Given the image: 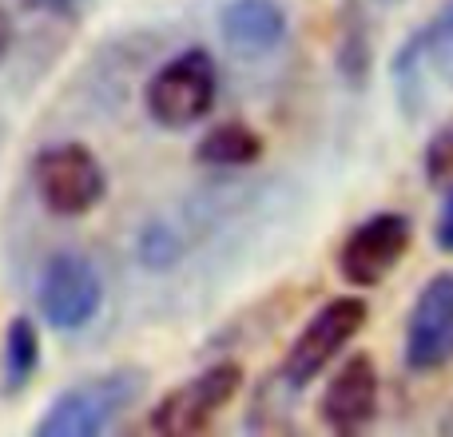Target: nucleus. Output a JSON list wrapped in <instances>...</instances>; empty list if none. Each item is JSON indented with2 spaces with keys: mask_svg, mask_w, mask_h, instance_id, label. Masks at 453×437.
Listing matches in <instances>:
<instances>
[{
  "mask_svg": "<svg viewBox=\"0 0 453 437\" xmlns=\"http://www.w3.org/2000/svg\"><path fill=\"white\" fill-rule=\"evenodd\" d=\"M12 36H16V28H12V16L0 8V60L8 56V48H12Z\"/></svg>",
  "mask_w": 453,
  "mask_h": 437,
  "instance_id": "18",
  "label": "nucleus"
},
{
  "mask_svg": "<svg viewBox=\"0 0 453 437\" xmlns=\"http://www.w3.org/2000/svg\"><path fill=\"white\" fill-rule=\"evenodd\" d=\"M40 370V330L28 314H16L4 326V346H0V390L12 394L28 390Z\"/></svg>",
  "mask_w": 453,
  "mask_h": 437,
  "instance_id": "12",
  "label": "nucleus"
},
{
  "mask_svg": "<svg viewBox=\"0 0 453 437\" xmlns=\"http://www.w3.org/2000/svg\"><path fill=\"white\" fill-rule=\"evenodd\" d=\"M390 80L394 100L410 124L438 111L453 96V0H441L438 12L406 36V44L394 52Z\"/></svg>",
  "mask_w": 453,
  "mask_h": 437,
  "instance_id": "1",
  "label": "nucleus"
},
{
  "mask_svg": "<svg viewBox=\"0 0 453 437\" xmlns=\"http://www.w3.org/2000/svg\"><path fill=\"white\" fill-rule=\"evenodd\" d=\"M196 159L207 167H250L263 159V135L250 124L226 119V124H215L196 143Z\"/></svg>",
  "mask_w": 453,
  "mask_h": 437,
  "instance_id": "13",
  "label": "nucleus"
},
{
  "mask_svg": "<svg viewBox=\"0 0 453 437\" xmlns=\"http://www.w3.org/2000/svg\"><path fill=\"white\" fill-rule=\"evenodd\" d=\"M32 191L56 218H80L104 203L108 196V175L92 148L76 140L48 143L32 159Z\"/></svg>",
  "mask_w": 453,
  "mask_h": 437,
  "instance_id": "4",
  "label": "nucleus"
},
{
  "mask_svg": "<svg viewBox=\"0 0 453 437\" xmlns=\"http://www.w3.org/2000/svg\"><path fill=\"white\" fill-rule=\"evenodd\" d=\"M219 100V64L207 48H183L151 72L143 88V108L164 132H188L203 124Z\"/></svg>",
  "mask_w": 453,
  "mask_h": 437,
  "instance_id": "3",
  "label": "nucleus"
},
{
  "mask_svg": "<svg viewBox=\"0 0 453 437\" xmlns=\"http://www.w3.org/2000/svg\"><path fill=\"white\" fill-rule=\"evenodd\" d=\"M422 172H426V183L453 180V119L430 135V143H426V151H422Z\"/></svg>",
  "mask_w": 453,
  "mask_h": 437,
  "instance_id": "15",
  "label": "nucleus"
},
{
  "mask_svg": "<svg viewBox=\"0 0 453 437\" xmlns=\"http://www.w3.org/2000/svg\"><path fill=\"white\" fill-rule=\"evenodd\" d=\"M402 358L414 374H434L453 362V271L434 274L418 290L406 318Z\"/></svg>",
  "mask_w": 453,
  "mask_h": 437,
  "instance_id": "9",
  "label": "nucleus"
},
{
  "mask_svg": "<svg viewBox=\"0 0 453 437\" xmlns=\"http://www.w3.org/2000/svg\"><path fill=\"white\" fill-rule=\"evenodd\" d=\"M338 68L350 84H362L370 76V36L366 24L358 20V8L346 4V24H342V44H338Z\"/></svg>",
  "mask_w": 453,
  "mask_h": 437,
  "instance_id": "14",
  "label": "nucleus"
},
{
  "mask_svg": "<svg viewBox=\"0 0 453 437\" xmlns=\"http://www.w3.org/2000/svg\"><path fill=\"white\" fill-rule=\"evenodd\" d=\"M370 306L362 298H330L314 310V318L298 330V338L290 342L287 358L279 366V382L287 390H306L338 354L350 346V338H358V330L366 326Z\"/></svg>",
  "mask_w": 453,
  "mask_h": 437,
  "instance_id": "5",
  "label": "nucleus"
},
{
  "mask_svg": "<svg viewBox=\"0 0 453 437\" xmlns=\"http://www.w3.org/2000/svg\"><path fill=\"white\" fill-rule=\"evenodd\" d=\"M410 242H414V223L406 215L378 211L342 239L338 271L350 287H378L410 255Z\"/></svg>",
  "mask_w": 453,
  "mask_h": 437,
  "instance_id": "8",
  "label": "nucleus"
},
{
  "mask_svg": "<svg viewBox=\"0 0 453 437\" xmlns=\"http://www.w3.org/2000/svg\"><path fill=\"white\" fill-rule=\"evenodd\" d=\"M382 402V378H378L374 354L358 350L334 370L319 402V422L334 433H358L378 418Z\"/></svg>",
  "mask_w": 453,
  "mask_h": 437,
  "instance_id": "10",
  "label": "nucleus"
},
{
  "mask_svg": "<svg viewBox=\"0 0 453 437\" xmlns=\"http://www.w3.org/2000/svg\"><path fill=\"white\" fill-rule=\"evenodd\" d=\"M287 8L279 0H226L219 12V36L242 60H263L287 40Z\"/></svg>",
  "mask_w": 453,
  "mask_h": 437,
  "instance_id": "11",
  "label": "nucleus"
},
{
  "mask_svg": "<svg viewBox=\"0 0 453 437\" xmlns=\"http://www.w3.org/2000/svg\"><path fill=\"white\" fill-rule=\"evenodd\" d=\"M32 12H44V16H60V20H76L80 12L88 8V0H24Z\"/></svg>",
  "mask_w": 453,
  "mask_h": 437,
  "instance_id": "17",
  "label": "nucleus"
},
{
  "mask_svg": "<svg viewBox=\"0 0 453 437\" xmlns=\"http://www.w3.org/2000/svg\"><path fill=\"white\" fill-rule=\"evenodd\" d=\"M434 242H438L441 255H453V188L446 191V199H441L438 223H434Z\"/></svg>",
  "mask_w": 453,
  "mask_h": 437,
  "instance_id": "16",
  "label": "nucleus"
},
{
  "mask_svg": "<svg viewBox=\"0 0 453 437\" xmlns=\"http://www.w3.org/2000/svg\"><path fill=\"white\" fill-rule=\"evenodd\" d=\"M378 4H398V0H378Z\"/></svg>",
  "mask_w": 453,
  "mask_h": 437,
  "instance_id": "19",
  "label": "nucleus"
},
{
  "mask_svg": "<svg viewBox=\"0 0 453 437\" xmlns=\"http://www.w3.org/2000/svg\"><path fill=\"white\" fill-rule=\"evenodd\" d=\"M148 390V374L140 366H116L104 374L80 378L52 398L40 414V437H96L119 422Z\"/></svg>",
  "mask_w": 453,
  "mask_h": 437,
  "instance_id": "2",
  "label": "nucleus"
},
{
  "mask_svg": "<svg viewBox=\"0 0 453 437\" xmlns=\"http://www.w3.org/2000/svg\"><path fill=\"white\" fill-rule=\"evenodd\" d=\"M242 390V366L239 362H215V366L199 370L196 378H188L183 386L167 390L156 402V410L148 414L151 433L167 437H191L203 433L215 418L239 398Z\"/></svg>",
  "mask_w": 453,
  "mask_h": 437,
  "instance_id": "7",
  "label": "nucleus"
},
{
  "mask_svg": "<svg viewBox=\"0 0 453 437\" xmlns=\"http://www.w3.org/2000/svg\"><path fill=\"white\" fill-rule=\"evenodd\" d=\"M104 306V279L92 258L80 250H56L48 255L36 282V310L60 334H76L100 314Z\"/></svg>",
  "mask_w": 453,
  "mask_h": 437,
  "instance_id": "6",
  "label": "nucleus"
}]
</instances>
